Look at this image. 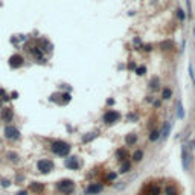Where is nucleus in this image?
Listing matches in <instances>:
<instances>
[{"mask_svg":"<svg viewBox=\"0 0 195 195\" xmlns=\"http://www.w3.org/2000/svg\"><path fill=\"white\" fill-rule=\"evenodd\" d=\"M50 151L58 157H69L70 151H72V145L69 142H64V140H53L50 143Z\"/></svg>","mask_w":195,"mask_h":195,"instance_id":"obj_1","label":"nucleus"},{"mask_svg":"<svg viewBox=\"0 0 195 195\" xmlns=\"http://www.w3.org/2000/svg\"><path fill=\"white\" fill-rule=\"evenodd\" d=\"M191 146H192V148H194V150H195V139H194V140H192V142H191Z\"/></svg>","mask_w":195,"mask_h":195,"instance_id":"obj_39","label":"nucleus"},{"mask_svg":"<svg viewBox=\"0 0 195 195\" xmlns=\"http://www.w3.org/2000/svg\"><path fill=\"white\" fill-rule=\"evenodd\" d=\"M107 104H108V105H113V104H115V99H108Z\"/></svg>","mask_w":195,"mask_h":195,"instance_id":"obj_37","label":"nucleus"},{"mask_svg":"<svg viewBox=\"0 0 195 195\" xmlns=\"http://www.w3.org/2000/svg\"><path fill=\"white\" fill-rule=\"evenodd\" d=\"M194 195H195V194H194Z\"/></svg>","mask_w":195,"mask_h":195,"instance_id":"obj_42","label":"nucleus"},{"mask_svg":"<svg viewBox=\"0 0 195 195\" xmlns=\"http://www.w3.org/2000/svg\"><path fill=\"white\" fill-rule=\"evenodd\" d=\"M5 158H6L8 162L14 163V165L20 162V156H18V153H15V151H6V154H5Z\"/></svg>","mask_w":195,"mask_h":195,"instance_id":"obj_16","label":"nucleus"},{"mask_svg":"<svg viewBox=\"0 0 195 195\" xmlns=\"http://www.w3.org/2000/svg\"><path fill=\"white\" fill-rule=\"evenodd\" d=\"M177 117H178V119H183V117H185V108H183L181 99H180L178 104H177Z\"/></svg>","mask_w":195,"mask_h":195,"instance_id":"obj_23","label":"nucleus"},{"mask_svg":"<svg viewBox=\"0 0 195 195\" xmlns=\"http://www.w3.org/2000/svg\"><path fill=\"white\" fill-rule=\"evenodd\" d=\"M150 88L153 90V92H157L158 88H160V84H158V78L154 76V79H151V82H150Z\"/></svg>","mask_w":195,"mask_h":195,"instance_id":"obj_26","label":"nucleus"},{"mask_svg":"<svg viewBox=\"0 0 195 195\" xmlns=\"http://www.w3.org/2000/svg\"><path fill=\"white\" fill-rule=\"evenodd\" d=\"M139 195H162V188L158 183L148 181L142 186V189L139 191Z\"/></svg>","mask_w":195,"mask_h":195,"instance_id":"obj_5","label":"nucleus"},{"mask_svg":"<svg viewBox=\"0 0 195 195\" xmlns=\"http://www.w3.org/2000/svg\"><path fill=\"white\" fill-rule=\"evenodd\" d=\"M128 69H131V70H136L137 67H136V64H134V63H130V64H128Z\"/></svg>","mask_w":195,"mask_h":195,"instance_id":"obj_34","label":"nucleus"},{"mask_svg":"<svg viewBox=\"0 0 195 195\" xmlns=\"http://www.w3.org/2000/svg\"><path fill=\"white\" fill-rule=\"evenodd\" d=\"M64 166H66L69 171H79V169H81V162H79L78 157L69 156V157L64 158Z\"/></svg>","mask_w":195,"mask_h":195,"instance_id":"obj_9","label":"nucleus"},{"mask_svg":"<svg viewBox=\"0 0 195 195\" xmlns=\"http://www.w3.org/2000/svg\"><path fill=\"white\" fill-rule=\"evenodd\" d=\"M186 3H188V12H189V15H191V12H192V6H191V0H186Z\"/></svg>","mask_w":195,"mask_h":195,"instance_id":"obj_33","label":"nucleus"},{"mask_svg":"<svg viewBox=\"0 0 195 195\" xmlns=\"http://www.w3.org/2000/svg\"><path fill=\"white\" fill-rule=\"evenodd\" d=\"M137 140H139V136H137L136 133H130V134L125 136V143H127V146H134V145L137 143Z\"/></svg>","mask_w":195,"mask_h":195,"instance_id":"obj_15","label":"nucleus"},{"mask_svg":"<svg viewBox=\"0 0 195 195\" xmlns=\"http://www.w3.org/2000/svg\"><path fill=\"white\" fill-rule=\"evenodd\" d=\"M11 185H12V180H9V178H2V180H0V186H2L3 189L9 188Z\"/></svg>","mask_w":195,"mask_h":195,"instance_id":"obj_27","label":"nucleus"},{"mask_svg":"<svg viewBox=\"0 0 195 195\" xmlns=\"http://www.w3.org/2000/svg\"><path fill=\"white\" fill-rule=\"evenodd\" d=\"M120 117L122 116H120V113L117 110H107L104 113V116H102V122L105 125H115V123H117L120 120Z\"/></svg>","mask_w":195,"mask_h":195,"instance_id":"obj_7","label":"nucleus"},{"mask_svg":"<svg viewBox=\"0 0 195 195\" xmlns=\"http://www.w3.org/2000/svg\"><path fill=\"white\" fill-rule=\"evenodd\" d=\"M2 108H3V99L0 98V110H2Z\"/></svg>","mask_w":195,"mask_h":195,"instance_id":"obj_38","label":"nucleus"},{"mask_svg":"<svg viewBox=\"0 0 195 195\" xmlns=\"http://www.w3.org/2000/svg\"><path fill=\"white\" fill-rule=\"evenodd\" d=\"M148 137H150V140H151V142H157V140L162 137V131H158V130H151Z\"/></svg>","mask_w":195,"mask_h":195,"instance_id":"obj_21","label":"nucleus"},{"mask_svg":"<svg viewBox=\"0 0 195 195\" xmlns=\"http://www.w3.org/2000/svg\"><path fill=\"white\" fill-rule=\"evenodd\" d=\"M55 169V163L50 158H40L37 162V171L41 175H49Z\"/></svg>","mask_w":195,"mask_h":195,"instance_id":"obj_4","label":"nucleus"},{"mask_svg":"<svg viewBox=\"0 0 195 195\" xmlns=\"http://www.w3.org/2000/svg\"><path fill=\"white\" fill-rule=\"evenodd\" d=\"M163 194L165 195H180V188L175 183H166L163 188Z\"/></svg>","mask_w":195,"mask_h":195,"instance_id":"obj_13","label":"nucleus"},{"mask_svg":"<svg viewBox=\"0 0 195 195\" xmlns=\"http://www.w3.org/2000/svg\"><path fill=\"white\" fill-rule=\"evenodd\" d=\"M115 156H116L117 162H127L128 160V157H130V153H128V148H125V146H120V148H117L116 153H115Z\"/></svg>","mask_w":195,"mask_h":195,"instance_id":"obj_14","label":"nucleus"},{"mask_svg":"<svg viewBox=\"0 0 195 195\" xmlns=\"http://www.w3.org/2000/svg\"><path fill=\"white\" fill-rule=\"evenodd\" d=\"M194 85H195V79H194Z\"/></svg>","mask_w":195,"mask_h":195,"instance_id":"obj_41","label":"nucleus"},{"mask_svg":"<svg viewBox=\"0 0 195 195\" xmlns=\"http://www.w3.org/2000/svg\"><path fill=\"white\" fill-rule=\"evenodd\" d=\"M160 47H162L163 50H171V49H174V41L166 40V41H163V43L160 44Z\"/></svg>","mask_w":195,"mask_h":195,"instance_id":"obj_24","label":"nucleus"},{"mask_svg":"<svg viewBox=\"0 0 195 195\" xmlns=\"http://www.w3.org/2000/svg\"><path fill=\"white\" fill-rule=\"evenodd\" d=\"M96 137H98V133H87V136L82 137V143H88V142H92Z\"/></svg>","mask_w":195,"mask_h":195,"instance_id":"obj_25","label":"nucleus"},{"mask_svg":"<svg viewBox=\"0 0 195 195\" xmlns=\"http://www.w3.org/2000/svg\"><path fill=\"white\" fill-rule=\"evenodd\" d=\"M131 168H133V163H131L130 160L122 162V163H120V168H119V172H120V174H128V172L131 171Z\"/></svg>","mask_w":195,"mask_h":195,"instance_id":"obj_18","label":"nucleus"},{"mask_svg":"<svg viewBox=\"0 0 195 195\" xmlns=\"http://www.w3.org/2000/svg\"><path fill=\"white\" fill-rule=\"evenodd\" d=\"M3 137H5L6 140L17 142V140H20L21 134H20V130H18L15 125L8 123V125H5V128H3Z\"/></svg>","mask_w":195,"mask_h":195,"instance_id":"obj_3","label":"nucleus"},{"mask_svg":"<svg viewBox=\"0 0 195 195\" xmlns=\"http://www.w3.org/2000/svg\"><path fill=\"white\" fill-rule=\"evenodd\" d=\"M117 180V172L116 171H108L105 175H104V181L107 183V185H111L113 181H116Z\"/></svg>","mask_w":195,"mask_h":195,"instance_id":"obj_17","label":"nucleus"},{"mask_svg":"<svg viewBox=\"0 0 195 195\" xmlns=\"http://www.w3.org/2000/svg\"><path fill=\"white\" fill-rule=\"evenodd\" d=\"M61 98H63V102L61 104H67L72 101V95L70 93H61Z\"/></svg>","mask_w":195,"mask_h":195,"instance_id":"obj_28","label":"nucleus"},{"mask_svg":"<svg viewBox=\"0 0 195 195\" xmlns=\"http://www.w3.org/2000/svg\"><path fill=\"white\" fill-rule=\"evenodd\" d=\"M194 34H195V28H194Z\"/></svg>","mask_w":195,"mask_h":195,"instance_id":"obj_40","label":"nucleus"},{"mask_svg":"<svg viewBox=\"0 0 195 195\" xmlns=\"http://www.w3.org/2000/svg\"><path fill=\"white\" fill-rule=\"evenodd\" d=\"M177 17H178V20H185V14H183V11L181 9H177Z\"/></svg>","mask_w":195,"mask_h":195,"instance_id":"obj_32","label":"nucleus"},{"mask_svg":"<svg viewBox=\"0 0 195 195\" xmlns=\"http://www.w3.org/2000/svg\"><path fill=\"white\" fill-rule=\"evenodd\" d=\"M0 119H2L3 122H6V125L11 123L12 119H14V110H12L11 107H3V108L0 110Z\"/></svg>","mask_w":195,"mask_h":195,"instance_id":"obj_12","label":"nucleus"},{"mask_svg":"<svg viewBox=\"0 0 195 195\" xmlns=\"http://www.w3.org/2000/svg\"><path fill=\"white\" fill-rule=\"evenodd\" d=\"M134 72H136V75H139V76H143V75L146 73V67H145V66H140V67H137Z\"/></svg>","mask_w":195,"mask_h":195,"instance_id":"obj_29","label":"nucleus"},{"mask_svg":"<svg viewBox=\"0 0 195 195\" xmlns=\"http://www.w3.org/2000/svg\"><path fill=\"white\" fill-rule=\"evenodd\" d=\"M145 50H146V52L153 50V46H151V44H146V46H145Z\"/></svg>","mask_w":195,"mask_h":195,"instance_id":"obj_36","label":"nucleus"},{"mask_svg":"<svg viewBox=\"0 0 195 195\" xmlns=\"http://www.w3.org/2000/svg\"><path fill=\"white\" fill-rule=\"evenodd\" d=\"M17 98H18V93L17 92H12L11 93V99H17Z\"/></svg>","mask_w":195,"mask_h":195,"instance_id":"obj_35","label":"nucleus"},{"mask_svg":"<svg viewBox=\"0 0 195 195\" xmlns=\"http://www.w3.org/2000/svg\"><path fill=\"white\" fill-rule=\"evenodd\" d=\"M15 195H29V191H28V189H18V191L15 192Z\"/></svg>","mask_w":195,"mask_h":195,"instance_id":"obj_31","label":"nucleus"},{"mask_svg":"<svg viewBox=\"0 0 195 195\" xmlns=\"http://www.w3.org/2000/svg\"><path fill=\"white\" fill-rule=\"evenodd\" d=\"M8 63H9V67L11 69H18V67H21L25 64V58L21 55H18V53H14V55L9 57V61Z\"/></svg>","mask_w":195,"mask_h":195,"instance_id":"obj_11","label":"nucleus"},{"mask_svg":"<svg viewBox=\"0 0 195 195\" xmlns=\"http://www.w3.org/2000/svg\"><path fill=\"white\" fill-rule=\"evenodd\" d=\"M171 128H172V123H171V122H165L163 130H162V137H163V139H168V136H169V133H171Z\"/></svg>","mask_w":195,"mask_h":195,"instance_id":"obj_20","label":"nucleus"},{"mask_svg":"<svg viewBox=\"0 0 195 195\" xmlns=\"http://www.w3.org/2000/svg\"><path fill=\"white\" fill-rule=\"evenodd\" d=\"M28 191H29V194L43 195V194H44V191H46V185H44V183H41V181H35V180H32V181H29V183H28Z\"/></svg>","mask_w":195,"mask_h":195,"instance_id":"obj_8","label":"nucleus"},{"mask_svg":"<svg viewBox=\"0 0 195 195\" xmlns=\"http://www.w3.org/2000/svg\"><path fill=\"white\" fill-rule=\"evenodd\" d=\"M188 70H189V76H191V79L194 81V79H195V73H194V66H192V63H189V67H188Z\"/></svg>","mask_w":195,"mask_h":195,"instance_id":"obj_30","label":"nucleus"},{"mask_svg":"<svg viewBox=\"0 0 195 195\" xmlns=\"http://www.w3.org/2000/svg\"><path fill=\"white\" fill-rule=\"evenodd\" d=\"M105 185L102 181H90L85 189H84V195H99L104 192Z\"/></svg>","mask_w":195,"mask_h":195,"instance_id":"obj_6","label":"nucleus"},{"mask_svg":"<svg viewBox=\"0 0 195 195\" xmlns=\"http://www.w3.org/2000/svg\"><path fill=\"white\" fill-rule=\"evenodd\" d=\"M55 189L61 195H72L76 191V183L72 178H61L55 183Z\"/></svg>","mask_w":195,"mask_h":195,"instance_id":"obj_2","label":"nucleus"},{"mask_svg":"<svg viewBox=\"0 0 195 195\" xmlns=\"http://www.w3.org/2000/svg\"><path fill=\"white\" fill-rule=\"evenodd\" d=\"M181 166H183V171L186 172L191 169V154L186 145H181Z\"/></svg>","mask_w":195,"mask_h":195,"instance_id":"obj_10","label":"nucleus"},{"mask_svg":"<svg viewBox=\"0 0 195 195\" xmlns=\"http://www.w3.org/2000/svg\"><path fill=\"white\" fill-rule=\"evenodd\" d=\"M172 98V90L169 88V87H165L163 90H162V99L163 101H168V99H171Z\"/></svg>","mask_w":195,"mask_h":195,"instance_id":"obj_22","label":"nucleus"},{"mask_svg":"<svg viewBox=\"0 0 195 195\" xmlns=\"http://www.w3.org/2000/svg\"><path fill=\"white\" fill-rule=\"evenodd\" d=\"M143 156H145L143 150H136V151L133 153V156H131V160H133L134 163H140V162L143 160Z\"/></svg>","mask_w":195,"mask_h":195,"instance_id":"obj_19","label":"nucleus"}]
</instances>
